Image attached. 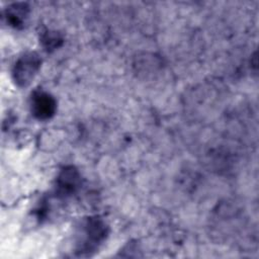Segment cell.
<instances>
[{"instance_id":"6da1fadb","label":"cell","mask_w":259,"mask_h":259,"mask_svg":"<svg viewBox=\"0 0 259 259\" xmlns=\"http://www.w3.org/2000/svg\"><path fill=\"white\" fill-rule=\"evenodd\" d=\"M109 233L107 224L99 217H89L81 225L80 239L77 242L78 256H90L104 243Z\"/></svg>"},{"instance_id":"7a4b0ae2","label":"cell","mask_w":259,"mask_h":259,"mask_svg":"<svg viewBox=\"0 0 259 259\" xmlns=\"http://www.w3.org/2000/svg\"><path fill=\"white\" fill-rule=\"evenodd\" d=\"M41 66V59L35 52L21 55L12 68V78L18 87H26L34 79Z\"/></svg>"},{"instance_id":"3957f363","label":"cell","mask_w":259,"mask_h":259,"mask_svg":"<svg viewBox=\"0 0 259 259\" xmlns=\"http://www.w3.org/2000/svg\"><path fill=\"white\" fill-rule=\"evenodd\" d=\"M30 110L39 120L50 119L57 111V100L45 90H34L30 96Z\"/></svg>"},{"instance_id":"277c9868","label":"cell","mask_w":259,"mask_h":259,"mask_svg":"<svg viewBox=\"0 0 259 259\" xmlns=\"http://www.w3.org/2000/svg\"><path fill=\"white\" fill-rule=\"evenodd\" d=\"M81 183L79 171L74 166H65L61 169L56 180V193L66 197L77 191Z\"/></svg>"},{"instance_id":"5b68a950","label":"cell","mask_w":259,"mask_h":259,"mask_svg":"<svg viewBox=\"0 0 259 259\" xmlns=\"http://www.w3.org/2000/svg\"><path fill=\"white\" fill-rule=\"evenodd\" d=\"M29 15V6L26 3L19 2L9 5L5 12L4 17L8 25L14 28H22Z\"/></svg>"},{"instance_id":"8992f818","label":"cell","mask_w":259,"mask_h":259,"mask_svg":"<svg viewBox=\"0 0 259 259\" xmlns=\"http://www.w3.org/2000/svg\"><path fill=\"white\" fill-rule=\"evenodd\" d=\"M39 39H40L42 48L49 53L56 51L64 44V37H63L62 33L57 30H52V29L42 30L40 32Z\"/></svg>"}]
</instances>
